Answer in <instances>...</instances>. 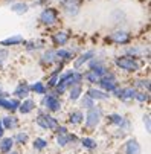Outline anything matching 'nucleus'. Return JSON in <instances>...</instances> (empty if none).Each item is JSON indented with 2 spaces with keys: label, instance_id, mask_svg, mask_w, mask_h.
<instances>
[{
  "label": "nucleus",
  "instance_id": "nucleus-25",
  "mask_svg": "<svg viewBox=\"0 0 151 154\" xmlns=\"http://www.w3.org/2000/svg\"><path fill=\"white\" fill-rule=\"evenodd\" d=\"M61 67H63V66H60L58 70H55V72L52 73V76L49 78V87H55V85H57L58 78H60V73H61Z\"/></svg>",
  "mask_w": 151,
  "mask_h": 154
},
{
  "label": "nucleus",
  "instance_id": "nucleus-23",
  "mask_svg": "<svg viewBox=\"0 0 151 154\" xmlns=\"http://www.w3.org/2000/svg\"><path fill=\"white\" fill-rule=\"evenodd\" d=\"M82 113L81 112H72L70 113V124H73V125H76V124H81V121H82Z\"/></svg>",
  "mask_w": 151,
  "mask_h": 154
},
{
  "label": "nucleus",
  "instance_id": "nucleus-18",
  "mask_svg": "<svg viewBox=\"0 0 151 154\" xmlns=\"http://www.w3.org/2000/svg\"><path fill=\"white\" fill-rule=\"evenodd\" d=\"M15 96L17 98H26L28 95H29V87L26 85V84H20L17 89H15Z\"/></svg>",
  "mask_w": 151,
  "mask_h": 154
},
{
  "label": "nucleus",
  "instance_id": "nucleus-19",
  "mask_svg": "<svg viewBox=\"0 0 151 154\" xmlns=\"http://www.w3.org/2000/svg\"><path fill=\"white\" fill-rule=\"evenodd\" d=\"M57 60V55H55V52L54 51H48V52H45V55L41 57V63L43 64H52L54 61Z\"/></svg>",
  "mask_w": 151,
  "mask_h": 154
},
{
  "label": "nucleus",
  "instance_id": "nucleus-3",
  "mask_svg": "<svg viewBox=\"0 0 151 154\" xmlns=\"http://www.w3.org/2000/svg\"><path fill=\"white\" fill-rule=\"evenodd\" d=\"M99 84H101V87H102L105 92H113L116 87H118V81H116L115 75L110 73V72H105V75L101 76Z\"/></svg>",
  "mask_w": 151,
  "mask_h": 154
},
{
  "label": "nucleus",
  "instance_id": "nucleus-17",
  "mask_svg": "<svg viewBox=\"0 0 151 154\" xmlns=\"http://www.w3.org/2000/svg\"><path fill=\"white\" fill-rule=\"evenodd\" d=\"M12 145H14V139L5 137V139H2V142H0V151L2 152H9Z\"/></svg>",
  "mask_w": 151,
  "mask_h": 154
},
{
  "label": "nucleus",
  "instance_id": "nucleus-26",
  "mask_svg": "<svg viewBox=\"0 0 151 154\" xmlns=\"http://www.w3.org/2000/svg\"><path fill=\"white\" fill-rule=\"evenodd\" d=\"M84 78L87 79L89 82H99V79H101V76L96 73V72H93V70H90V72H87L84 75Z\"/></svg>",
  "mask_w": 151,
  "mask_h": 154
},
{
  "label": "nucleus",
  "instance_id": "nucleus-8",
  "mask_svg": "<svg viewBox=\"0 0 151 154\" xmlns=\"http://www.w3.org/2000/svg\"><path fill=\"white\" fill-rule=\"evenodd\" d=\"M110 40L113 43H116V45H127V43H130V35L125 31H115V32H112Z\"/></svg>",
  "mask_w": 151,
  "mask_h": 154
},
{
  "label": "nucleus",
  "instance_id": "nucleus-29",
  "mask_svg": "<svg viewBox=\"0 0 151 154\" xmlns=\"http://www.w3.org/2000/svg\"><path fill=\"white\" fill-rule=\"evenodd\" d=\"M81 143H82V146L89 148V149H93V148H96V142H95L93 139H90V137H84V139L81 140Z\"/></svg>",
  "mask_w": 151,
  "mask_h": 154
},
{
  "label": "nucleus",
  "instance_id": "nucleus-32",
  "mask_svg": "<svg viewBox=\"0 0 151 154\" xmlns=\"http://www.w3.org/2000/svg\"><path fill=\"white\" fill-rule=\"evenodd\" d=\"M136 85H139L140 89H143V90L149 92V81H148V79H137Z\"/></svg>",
  "mask_w": 151,
  "mask_h": 154
},
{
  "label": "nucleus",
  "instance_id": "nucleus-36",
  "mask_svg": "<svg viewBox=\"0 0 151 154\" xmlns=\"http://www.w3.org/2000/svg\"><path fill=\"white\" fill-rule=\"evenodd\" d=\"M41 46H43V45H41L40 41H31V43H28L26 48H28L29 51H32V49H40Z\"/></svg>",
  "mask_w": 151,
  "mask_h": 154
},
{
  "label": "nucleus",
  "instance_id": "nucleus-11",
  "mask_svg": "<svg viewBox=\"0 0 151 154\" xmlns=\"http://www.w3.org/2000/svg\"><path fill=\"white\" fill-rule=\"evenodd\" d=\"M125 154H140V145L134 139H130L125 143Z\"/></svg>",
  "mask_w": 151,
  "mask_h": 154
},
{
  "label": "nucleus",
  "instance_id": "nucleus-15",
  "mask_svg": "<svg viewBox=\"0 0 151 154\" xmlns=\"http://www.w3.org/2000/svg\"><path fill=\"white\" fill-rule=\"evenodd\" d=\"M87 95L92 99H107V98H109V93H105L102 90H98V89H90Z\"/></svg>",
  "mask_w": 151,
  "mask_h": 154
},
{
  "label": "nucleus",
  "instance_id": "nucleus-31",
  "mask_svg": "<svg viewBox=\"0 0 151 154\" xmlns=\"http://www.w3.org/2000/svg\"><path fill=\"white\" fill-rule=\"evenodd\" d=\"M46 146H48V142L45 139H35V142H34V148L35 149H45Z\"/></svg>",
  "mask_w": 151,
  "mask_h": 154
},
{
  "label": "nucleus",
  "instance_id": "nucleus-37",
  "mask_svg": "<svg viewBox=\"0 0 151 154\" xmlns=\"http://www.w3.org/2000/svg\"><path fill=\"white\" fill-rule=\"evenodd\" d=\"M143 124H145V128H146V131L149 133V128H151V122H149V115H145V116H143Z\"/></svg>",
  "mask_w": 151,
  "mask_h": 154
},
{
  "label": "nucleus",
  "instance_id": "nucleus-33",
  "mask_svg": "<svg viewBox=\"0 0 151 154\" xmlns=\"http://www.w3.org/2000/svg\"><path fill=\"white\" fill-rule=\"evenodd\" d=\"M134 98L139 101V102H145V101H148V92L145 93V92H136L134 93Z\"/></svg>",
  "mask_w": 151,
  "mask_h": 154
},
{
  "label": "nucleus",
  "instance_id": "nucleus-38",
  "mask_svg": "<svg viewBox=\"0 0 151 154\" xmlns=\"http://www.w3.org/2000/svg\"><path fill=\"white\" fill-rule=\"evenodd\" d=\"M2 136H3V128H0V139H2Z\"/></svg>",
  "mask_w": 151,
  "mask_h": 154
},
{
  "label": "nucleus",
  "instance_id": "nucleus-30",
  "mask_svg": "<svg viewBox=\"0 0 151 154\" xmlns=\"http://www.w3.org/2000/svg\"><path fill=\"white\" fill-rule=\"evenodd\" d=\"M109 119H110V122H112V124L119 125V127H121V125H122V122L125 121L121 115H110V116H109Z\"/></svg>",
  "mask_w": 151,
  "mask_h": 154
},
{
  "label": "nucleus",
  "instance_id": "nucleus-9",
  "mask_svg": "<svg viewBox=\"0 0 151 154\" xmlns=\"http://www.w3.org/2000/svg\"><path fill=\"white\" fill-rule=\"evenodd\" d=\"M52 41H54V45L57 46H63V45H66V43L69 41V34L66 31H58L52 35Z\"/></svg>",
  "mask_w": 151,
  "mask_h": 154
},
{
  "label": "nucleus",
  "instance_id": "nucleus-20",
  "mask_svg": "<svg viewBox=\"0 0 151 154\" xmlns=\"http://www.w3.org/2000/svg\"><path fill=\"white\" fill-rule=\"evenodd\" d=\"M134 93H136V90H133L131 87H128V89H122V92H121V99H122V101H130V99L134 98Z\"/></svg>",
  "mask_w": 151,
  "mask_h": 154
},
{
  "label": "nucleus",
  "instance_id": "nucleus-40",
  "mask_svg": "<svg viewBox=\"0 0 151 154\" xmlns=\"http://www.w3.org/2000/svg\"><path fill=\"white\" fill-rule=\"evenodd\" d=\"M0 128H3V125H2V121H0Z\"/></svg>",
  "mask_w": 151,
  "mask_h": 154
},
{
  "label": "nucleus",
  "instance_id": "nucleus-13",
  "mask_svg": "<svg viewBox=\"0 0 151 154\" xmlns=\"http://www.w3.org/2000/svg\"><path fill=\"white\" fill-rule=\"evenodd\" d=\"M76 139V136H73V134H67V133H60L58 134V137H57V142H58V145H61V146H64V145H67L70 140H75Z\"/></svg>",
  "mask_w": 151,
  "mask_h": 154
},
{
  "label": "nucleus",
  "instance_id": "nucleus-41",
  "mask_svg": "<svg viewBox=\"0 0 151 154\" xmlns=\"http://www.w3.org/2000/svg\"><path fill=\"white\" fill-rule=\"evenodd\" d=\"M11 154H17V152H11Z\"/></svg>",
  "mask_w": 151,
  "mask_h": 154
},
{
  "label": "nucleus",
  "instance_id": "nucleus-6",
  "mask_svg": "<svg viewBox=\"0 0 151 154\" xmlns=\"http://www.w3.org/2000/svg\"><path fill=\"white\" fill-rule=\"evenodd\" d=\"M61 8L67 15H76L79 12V0H61Z\"/></svg>",
  "mask_w": 151,
  "mask_h": 154
},
{
  "label": "nucleus",
  "instance_id": "nucleus-5",
  "mask_svg": "<svg viewBox=\"0 0 151 154\" xmlns=\"http://www.w3.org/2000/svg\"><path fill=\"white\" fill-rule=\"evenodd\" d=\"M40 20H41L43 25H54L58 20V11L54 9V8H46L40 14Z\"/></svg>",
  "mask_w": 151,
  "mask_h": 154
},
{
  "label": "nucleus",
  "instance_id": "nucleus-4",
  "mask_svg": "<svg viewBox=\"0 0 151 154\" xmlns=\"http://www.w3.org/2000/svg\"><path fill=\"white\" fill-rule=\"evenodd\" d=\"M37 124L41 128H45V130H57V127H58L57 119L52 118V116H49V115H40L37 118Z\"/></svg>",
  "mask_w": 151,
  "mask_h": 154
},
{
  "label": "nucleus",
  "instance_id": "nucleus-34",
  "mask_svg": "<svg viewBox=\"0 0 151 154\" xmlns=\"http://www.w3.org/2000/svg\"><path fill=\"white\" fill-rule=\"evenodd\" d=\"M28 139H29V136H28L26 133H18V134L15 136V140H17L18 143H26Z\"/></svg>",
  "mask_w": 151,
  "mask_h": 154
},
{
  "label": "nucleus",
  "instance_id": "nucleus-39",
  "mask_svg": "<svg viewBox=\"0 0 151 154\" xmlns=\"http://www.w3.org/2000/svg\"><path fill=\"white\" fill-rule=\"evenodd\" d=\"M0 96H5V93L2 92V89H0Z\"/></svg>",
  "mask_w": 151,
  "mask_h": 154
},
{
  "label": "nucleus",
  "instance_id": "nucleus-22",
  "mask_svg": "<svg viewBox=\"0 0 151 154\" xmlns=\"http://www.w3.org/2000/svg\"><path fill=\"white\" fill-rule=\"evenodd\" d=\"M81 92H82L81 85H79V84H73V85L70 87V99H72V101L78 99L79 95H81Z\"/></svg>",
  "mask_w": 151,
  "mask_h": 154
},
{
  "label": "nucleus",
  "instance_id": "nucleus-2",
  "mask_svg": "<svg viewBox=\"0 0 151 154\" xmlns=\"http://www.w3.org/2000/svg\"><path fill=\"white\" fill-rule=\"evenodd\" d=\"M101 116H102V110L99 107H90L87 115H85V125L89 128H95L99 124Z\"/></svg>",
  "mask_w": 151,
  "mask_h": 154
},
{
  "label": "nucleus",
  "instance_id": "nucleus-1",
  "mask_svg": "<svg viewBox=\"0 0 151 154\" xmlns=\"http://www.w3.org/2000/svg\"><path fill=\"white\" fill-rule=\"evenodd\" d=\"M116 66L121 67V69H124V70H128V72H134V70L140 69V63L136 58H131V57L116 58Z\"/></svg>",
  "mask_w": 151,
  "mask_h": 154
},
{
  "label": "nucleus",
  "instance_id": "nucleus-10",
  "mask_svg": "<svg viewBox=\"0 0 151 154\" xmlns=\"http://www.w3.org/2000/svg\"><path fill=\"white\" fill-rule=\"evenodd\" d=\"M25 43V38L21 35H12L9 38H5L0 41V45L2 46H17V45H23Z\"/></svg>",
  "mask_w": 151,
  "mask_h": 154
},
{
  "label": "nucleus",
  "instance_id": "nucleus-21",
  "mask_svg": "<svg viewBox=\"0 0 151 154\" xmlns=\"http://www.w3.org/2000/svg\"><path fill=\"white\" fill-rule=\"evenodd\" d=\"M11 9L15 12V14H18V15H21V14H25V12H28V5L26 3H15V5H12L11 6Z\"/></svg>",
  "mask_w": 151,
  "mask_h": 154
},
{
  "label": "nucleus",
  "instance_id": "nucleus-12",
  "mask_svg": "<svg viewBox=\"0 0 151 154\" xmlns=\"http://www.w3.org/2000/svg\"><path fill=\"white\" fill-rule=\"evenodd\" d=\"M34 107H35V102L31 101V99H26V101H23V104H20V105H18V110H20V113L26 115V113L32 112Z\"/></svg>",
  "mask_w": 151,
  "mask_h": 154
},
{
  "label": "nucleus",
  "instance_id": "nucleus-35",
  "mask_svg": "<svg viewBox=\"0 0 151 154\" xmlns=\"http://www.w3.org/2000/svg\"><path fill=\"white\" fill-rule=\"evenodd\" d=\"M82 105H84V107H87V108L93 107V99H92L89 95H85V96L82 98Z\"/></svg>",
  "mask_w": 151,
  "mask_h": 154
},
{
  "label": "nucleus",
  "instance_id": "nucleus-27",
  "mask_svg": "<svg viewBox=\"0 0 151 154\" xmlns=\"http://www.w3.org/2000/svg\"><path fill=\"white\" fill-rule=\"evenodd\" d=\"M31 89H32L35 93H38V95H45V93H46V87H45V84H43V82H35Z\"/></svg>",
  "mask_w": 151,
  "mask_h": 154
},
{
  "label": "nucleus",
  "instance_id": "nucleus-7",
  "mask_svg": "<svg viewBox=\"0 0 151 154\" xmlns=\"http://www.w3.org/2000/svg\"><path fill=\"white\" fill-rule=\"evenodd\" d=\"M43 105L48 107L49 110H52V112H58V110L61 108V102H60L58 96L54 95V93H51V95L43 98Z\"/></svg>",
  "mask_w": 151,
  "mask_h": 154
},
{
  "label": "nucleus",
  "instance_id": "nucleus-28",
  "mask_svg": "<svg viewBox=\"0 0 151 154\" xmlns=\"http://www.w3.org/2000/svg\"><path fill=\"white\" fill-rule=\"evenodd\" d=\"M55 55H57V60H58V58H63V60H70V58L73 57V55H72V52L64 51V49L57 51V52H55Z\"/></svg>",
  "mask_w": 151,
  "mask_h": 154
},
{
  "label": "nucleus",
  "instance_id": "nucleus-24",
  "mask_svg": "<svg viewBox=\"0 0 151 154\" xmlns=\"http://www.w3.org/2000/svg\"><path fill=\"white\" fill-rule=\"evenodd\" d=\"M2 125H3L6 130H11V128H14V127L17 125V119H15V118H11V116H8V118H5V119H3Z\"/></svg>",
  "mask_w": 151,
  "mask_h": 154
},
{
  "label": "nucleus",
  "instance_id": "nucleus-16",
  "mask_svg": "<svg viewBox=\"0 0 151 154\" xmlns=\"http://www.w3.org/2000/svg\"><path fill=\"white\" fill-rule=\"evenodd\" d=\"M92 57H93V52H92V51H89V52H85L84 55H81V57L75 61V69H79L84 63H87L89 60H92Z\"/></svg>",
  "mask_w": 151,
  "mask_h": 154
},
{
  "label": "nucleus",
  "instance_id": "nucleus-14",
  "mask_svg": "<svg viewBox=\"0 0 151 154\" xmlns=\"http://www.w3.org/2000/svg\"><path fill=\"white\" fill-rule=\"evenodd\" d=\"M20 105V102L17 99H12V101H6V99H0V107H3L6 110H11V112H14V110H17Z\"/></svg>",
  "mask_w": 151,
  "mask_h": 154
}]
</instances>
